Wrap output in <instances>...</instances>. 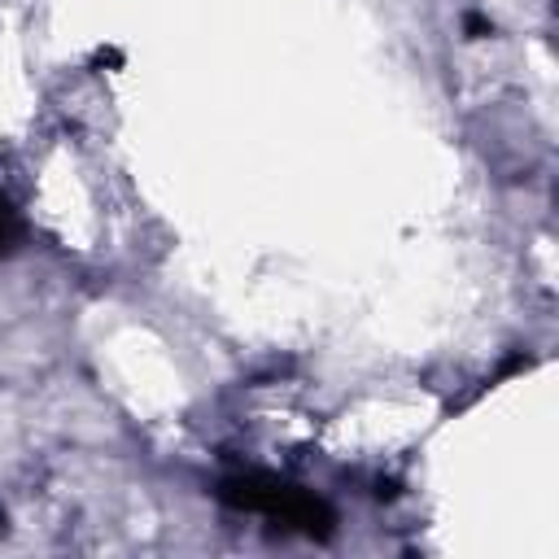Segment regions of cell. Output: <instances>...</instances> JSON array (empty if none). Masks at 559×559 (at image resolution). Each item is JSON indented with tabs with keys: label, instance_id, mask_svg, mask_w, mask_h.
Here are the masks:
<instances>
[{
	"label": "cell",
	"instance_id": "obj_1",
	"mask_svg": "<svg viewBox=\"0 0 559 559\" xmlns=\"http://www.w3.org/2000/svg\"><path fill=\"white\" fill-rule=\"evenodd\" d=\"M218 498H223L227 507H236V511L266 515V520L284 524V528H297V533H306V537H332V528H336V511H332L319 493H310V489H301V485H293V480L266 476V472L227 476V480L218 485Z\"/></svg>",
	"mask_w": 559,
	"mask_h": 559
},
{
	"label": "cell",
	"instance_id": "obj_2",
	"mask_svg": "<svg viewBox=\"0 0 559 559\" xmlns=\"http://www.w3.org/2000/svg\"><path fill=\"white\" fill-rule=\"evenodd\" d=\"M22 236H26V223H22V214H17V205L0 192V258H9V253H17V245H22Z\"/></svg>",
	"mask_w": 559,
	"mask_h": 559
}]
</instances>
